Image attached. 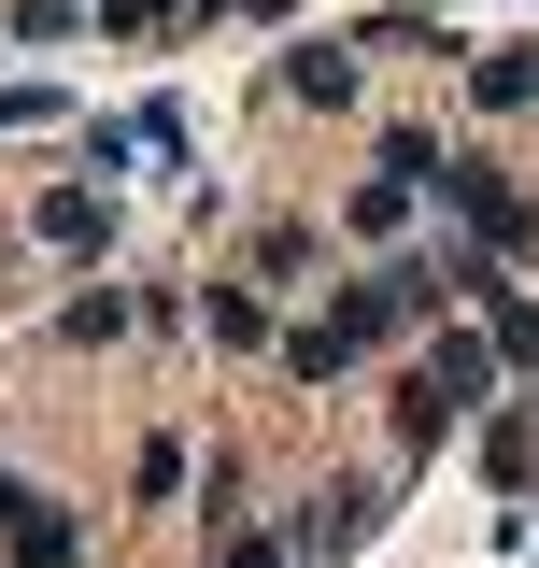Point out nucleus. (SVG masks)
<instances>
[{
	"label": "nucleus",
	"instance_id": "nucleus-6",
	"mask_svg": "<svg viewBox=\"0 0 539 568\" xmlns=\"http://www.w3.org/2000/svg\"><path fill=\"white\" fill-rule=\"evenodd\" d=\"M284 369H298V384H327V369H355V327H340V313H327V327H284Z\"/></svg>",
	"mask_w": 539,
	"mask_h": 568
},
{
	"label": "nucleus",
	"instance_id": "nucleus-10",
	"mask_svg": "<svg viewBox=\"0 0 539 568\" xmlns=\"http://www.w3.org/2000/svg\"><path fill=\"white\" fill-rule=\"evenodd\" d=\"M156 14H185V0H100V29H156Z\"/></svg>",
	"mask_w": 539,
	"mask_h": 568
},
{
	"label": "nucleus",
	"instance_id": "nucleus-5",
	"mask_svg": "<svg viewBox=\"0 0 539 568\" xmlns=\"http://www.w3.org/2000/svg\"><path fill=\"white\" fill-rule=\"evenodd\" d=\"M284 85H298V100H327V114H340V100H355V43H298V58H284Z\"/></svg>",
	"mask_w": 539,
	"mask_h": 568
},
{
	"label": "nucleus",
	"instance_id": "nucleus-1",
	"mask_svg": "<svg viewBox=\"0 0 539 568\" xmlns=\"http://www.w3.org/2000/svg\"><path fill=\"white\" fill-rule=\"evenodd\" d=\"M440 200L469 213V242H482V256H526V242H539V200L497 171V156H455V171H440Z\"/></svg>",
	"mask_w": 539,
	"mask_h": 568
},
{
	"label": "nucleus",
	"instance_id": "nucleus-7",
	"mask_svg": "<svg viewBox=\"0 0 539 568\" xmlns=\"http://www.w3.org/2000/svg\"><path fill=\"white\" fill-rule=\"evenodd\" d=\"M200 313H213V342H227V355H256V342H270V313H256V298H242V284H213Z\"/></svg>",
	"mask_w": 539,
	"mask_h": 568
},
{
	"label": "nucleus",
	"instance_id": "nucleus-3",
	"mask_svg": "<svg viewBox=\"0 0 539 568\" xmlns=\"http://www.w3.org/2000/svg\"><path fill=\"white\" fill-rule=\"evenodd\" d=\"M85 555V526H71L58 497H29V526H14V568H71Z\"/></svg>",
	"mask_w": 539,
	"mask_h": 568
},
{
	"label": "nucleus",
	"instance_id": "nucleus-4",
	"mask_svg": "<svg viewBox=\"0 0 539 568\" xmlns=\"http://www.w3.org/2000/svg\"><path fill=\"white\" fill-rule=\"evenodd\" d=\"M469 85H482V114H526V100H539V43H497Z\"/></svg>",
	"mask_w": 539,
	"mask_h": 568
},
{
	"label": "nucleus",
	"instance_id": "nucleus-2",
	"mask_svg": "<svg viewBox=\"0 0 539 568\" xmlns=\"http://www.w3.org/2000/svg\"><path fill=\"white\" fill-rule=\"evenodd\" d=\"M469 398H482V342H440V355H426V384H411V440H440Z\"/></svg>",
	"mask_w": 539,
	"mask_h": 568
},
{
	"label": "nucleus",
	"instance_id": "nucleus-8",
	"mask_svg": "<svg viewBox=\"0 0 539 568\" xmlns=\"http://www.w3.org/2000/svg\"><path fill=\"white\" fill-rule=\"evenodd\" d=\"M43 242H58V256H85V242H100V200H85V185H58V200H43Z\"/></svg>",
	"mask_w": 539,
	"mask_h": 568
},
{
	"label": "nucleus",
	"instance_id": "nucleus-9",
	"mask_svg": "<svg viewBox=\"0 0 539 568\" xmlns=\"http://www.w3.org/2000/svg\"><path fill=\"white\" fill-rule=\"evenodd\" d=\"M298 555V540H270V526H227V540H213V568H284Z\"/></svg>",
	"mask_w": 539,
	"mask_h": 568
}]
</instances>
